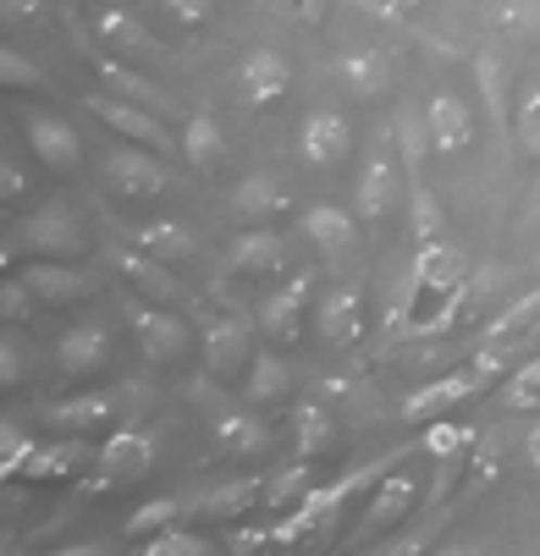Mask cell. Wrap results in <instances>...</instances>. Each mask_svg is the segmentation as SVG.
<instances>
[{
  "instance_id": "6da1fadb",
  "label": "cell",
  "mask_w": 540,
  "mask_h": 556,
  "mask_svg": "<svg viewBox=\"0 0 540 556\" xmlns=\"http://www.w3.org/2000/svg\"><path fill=\"white\" fill-rule=\"evenodd\" d=\"M491 380H507V348H480V353H475V364L447 369V375L425 380L419 391H409V396H403V419H409V425L447 419L457 403H469V396H480Z\"/></svg>"
},
{
  "instance_id": "7a4b0ae2",
  "label": "cell",
  "mask_w": 540,
  "mask_h": 556,
  "mask_svg": "<svg viewBox=\"0 0 540 556\" xmlns=\"http://www.w3.org/2000/svg\"><path fill=\"white\" fill-rule=\"evenodd\" d=\"M122 314H127V331H133L138 353H143L149 364H161V369L183 364V358L199 348V331L183 320L177 308H166V303H143V298L122 292Z\"/></svg>"
},
{
  "instance_id": "3957f363",
  "label": "cell",
  "mask_w": 540,
  "mask_h": 556,
  "mask_svg": "<svg viewBox=\"0 0 540 556\" xmlns=\"http://www.w3.org/2000/svg\"><path fill=\"white\" fill-rule=\"evenodd\" d=\"M100 177H105V188L122 199V204H149V199H166V188H172V177H166V166H161V154L154 149H143V143H111L105 154H100Z\"/></svg>"
},
{
  "instance_id": "277c9868",
  "label": "cell",
  "mask_w": 540,
  "mask_h": 556,
  "mask_svg": "<svg viewBox=\"0 0 540 556\" xmlns=\"http://www.w3.org/2000/svg\"><path fill=\"white\" fill-rule=\"evenodd\" d=\"M260 342H254V326L243 314H204L199 320V358H204V375L210 380H238L249 375Z\"/></svg>"
},
{
  "instance_id": "5b68a950",
  "label": "cell",
  "mask_w": 540,
  "mask_h": 556,
  "mask_svg": "<svg viewBox=\"0 0 540 556\" xmlns=\"http://www.w3.org/2000/svg\"><path fill=\"white\" fill-rule=\"evenodd\" d=\"M403 177H409V166H403V154H398V149L375 143V149L364 154L359 182H353V210H359L364 226H380L386 215L403 204Z\"/></svg>"
},
{
  "instance_id": "8992f818",
  "label": "cell",
  "mask_w": 540,
  "mask_h": 556,
  "mask_svg": "<svg viewBox=\"0 0 540 556\" xmlns=\"http://www.w3.org/2000/svg\"><path fill=\"white\" fill-rule=\"evenodd\" d=\"M23 243L34 260H84L89 254V231L66 204H39L23 220Z\"/></svg>"
},
{
  "instance_id": "52a82bcc",
  "label": "cell",
  "mask_w": 540,
  "mask_h": 556,
  "mask_svg": "<svg viewBox=\"0 0 540 556\" xmlns=\"http://www.w3.org/2000/svg\"><path fill=\"white\" fill-rule=\"evenodd\" d=\"M315 270H298V276H287L276 292H265V303H260V331L271 337V342H298V331H303V320L315 314Z\"/></svg>"
},
{
  "instance_id": "ba28073f",
  "label": "cell",
  "mask_w": 540,
  "mask_h": 556,
  "mask_svg": "<svg viewBox=\"0 0 540 556\" xmlns=\"http://www.w3.org/2000/svg\"><path fill=\"white\" fill-rule=\"evenodd\" d=\"M353 154V127H348V116L342 111H331V105H315L303 116V127H298V161L309 166V172H331V166H342Z\"/></svg>"
},
{
  "instance_id": "9c48e42d",
  "label": "cell",
  "mask_w": 540,
  "mask_h": 556,
  "mask_svg": "<svg viewBox=\"0 0 540 556\" xmlns=\"http://www.w3.org/2000/svg\"><path fill=\"white\" fill-rule=\"evenodd\" d=\"M23 138L34 149V161L55 177H77V166H84V138H77V127L55 111H34L23 122Z\"/></svg>"
},
{
  "instance_id": "30bf717a",
  "label": "cell",
  "mask_w": 540,
  "mask_h": 556,
  "mask_svg": "<svg viewBox=\"0 0 540 556\" xmlns=\"http://www.w3.org/2000/svg\"><path fill=\"white\" fill-rule=\"evenodd\" d=\"M95 468H100V485H138L143 473L154 468V435L138 430V425H116L100 441Z\"/></svg>"
},
{
  "instance_id": "8fae6325",
  "label": "cell",
  "mask_w": 540,
  "mask_h": 556,
  "mask_svg": "<svg viewBox=\"0 0 540 556\" xmlns=\"http://www.w3.org/2000/svg\"><path fill=\"white\" fill-rule=\"evenodd\" d=\"M84 105H89V116H100V122H105L116 138H127V143H143V149H154V154L172 143L161 111H149V105H138V100H122V94L100 89V94H89Z\"/></svg>"
},
{
  "instance_id": "7c38bea8",
  "label": "cell",
  "mask_w": 540,
  "mask_h": 556,
  "mask_svg": "<svg viewBox=\"0 0 540 556\" xmlns=\"http://www.w3.org/2000/svg\"><path fill=\"white\" fill-rule=\"evenodd\" d=\"M127 408V391L105 386V391H77V396H61V403L45 408V425L61 430V435H89V430H105L116 425Z\"/></svg>"
},
{
  "instance_id": "4fadbf2b",
  "label": "cell",
  "mask_w": 540,
  "mask_h": 556,
  "mask_svg": "<svg viewBox=\"0 0 540 556\" xmlns=\"http://www.w3.org/2000/svg\"><path fill=\"white\" fill-rule=\"evenodd\" d=\"M287 89H292V61H287L276 45H254V50L238 61V100H243V105L271 111Z\"/></svg>"
},
{
  "instance_id": "5bb4252c",
  "label": "cell",
  "mask_w": 540,
  "mask_h": 556,
  "mask_svg": "<svg viewBox=\"0 0 540 556\" xmlns=\"http://www.w3.org/2000/svg\"><path fill=\"white\" fill-rule=\"evenodd\" d=\"M226 270L243 276V281H265V276L287 270V237L271 231V226H243L226 243Z\"/></svg>"
},
{
  "instance_id": "9a60e30c",
  "label": "cell",
  "mask_w": 540,
  "mask_h": 556,
  "mask_svg": "<svg viewBox=\"0 0 540 556\" xmlns=\"http://www.w3.org/2000/svg\"><path fill=\"white\" fill-rule=\"evenodd\" d=\"M425 122H430V143H436L441 161H457V154L475 149V132L480 127H475V111H469V100H463V94H452V89L430 94Z\"/></svg>"
},
{
  "instance_id": "2e32d148",
  "label": "cell",
  "mask_w": 540,
  "mask_h": 556,
  "mask_svg": "<svg viewBox=\"0 0 540 556\" xmlns=\"http://www.w3.org/2000/svg\"><path fill=\"white\" fill-rule=\"evenodd\" d=\"M111 353H116V337H111L100 320L66 326V331L55 337V364H61V375H72V380L100 375V369L111 364Z\"/></svg>"
},
{
  "instance_id": "e0dca14e",
  "label": "cell",
  "mask_w": 540,
  "mask_h": 556,
  "mask_svg": "<svg viewBox=\"0 0 540 556\" xmlns=\"http://www.w3.org/2000/svg\"><path fill=\"white\" fill-rule=\"evenodd\" d=\"M17 276H23V281H28V292H34L39 303H50V308L84 303V298L95 292V276L77 270V260H28Z\"/></svg>"
},
{
  "instance_id": "ac0fdd59",
  "label": "cell",
  "mask_w": 540,
  "mask_h": 556,
  "mask_svg": "<svg viewBox=\"0 0 540 556\" xmlns=\"http://www.w3.org/2000/svg\"><path fill=\"white\" fill-rule=\"evenodd\" d=\"M89 66H95V77L111 89V94H122V100H138V105H149V111H161V116H177V100L161 89V84H149L143 72H133L116 50H89Z\"/></svg>"
},
{
  "instance_id": "d6986e66",
  "label": "cell",
  "mask_w": 540,
  "mask_h": 556,
  "mask_svg": "<svg viewBox=\"0 0 540 556\" xmlns=\"http://www.w3.org/2000/svg\"><path fill=\"white\" fill-rule=\"evenodd\" d=\"M315 331L331 348H359L364 342V292L359 287H331L315 298Z\"/></svg>"
},
{
  "instance_id": "ffe728a7",
  "label": "cell",
  "mask_w": 540,
  "mask_h": 556,
  "mask_svg": "<svg viewBox=\"0 0 540 556\" xmlns=\"http://www.w3.org/2000/svg\"><path fill=\"white\" fill-rule=\"evenodd\" d=\"M337 72H342V84L353 100H380L386 89H392V77H398V61L386 55L380 45H348L337 55Z\"/></svg>"
},
{
  "instance_id": "44dd1931",
  "label": "cell",
  "mask_w": 540,
  "mask_h": 556,
  "mask_svg": "<svg viewBox=\"0 0 540 556\" xmlns=\"http://www.w3.org/2000/svg\"><path fill=\"white\" fill-rule=\"evenodd\" d=\"M210 441H215V452H226V457H254V452L271 446V425L260 419L254 403H243V408H215V414H210Z\"/></svg>"
},
{
  "instance_id": "7402d4cb",
  "label": "cell",
  "mask_w": 540,
  "mask_h": 556,
  "mask_svg": "<svg viewBox=\"0 0 540 556\" xmlns=\"http://www.w3.org/2000/svg\"><path fill=\"white\" fill-rule=\"evenodd\" d=\"M475 89H480V105H486L497 138L513 149V89H507V61H502V50H491V45L475 50Z\"/></svg>"
},
{
  "instance_id": "603a6c76",
  "label": "cell",
  "mask_w": 540,
  "mask_h": 556,
  "mask_svg": "<svg viewBox=\"0 0 540 556\" xmlns=\"http://www.w3.org/2000/svg\"><path fill=\"white\" fill-rule=\"evenodd\" d=\"M298 199H292V188L281 182V177H271V172H254V177H243L238 188H231V215H238L243 226H271L276 215H287Z\"/></svg>"
},
{
  "instance_id": "cb8c5ba5",
  "label": "cell",
  "mask_w": 540,
  "mask_h": 556,
  "mask_svg": "<svg viewBox=\"0 0 540 556\" xmlns=\"http://www.w3.org/2000/svg\"><path fill=\"white\" fill-rule=\"evenodd\" d=\"M414 276L430 298H441V292L463 287L475 270H469V254H463L452 237H436V243H414Z\"/></svg>"
},
{
  "instance_id": "d4e9b609",
  "label": "cell",
  "mask_w": 540,
  "mask_h": 556,
  "mask_svg": "<svg viewBox=\"0 0 540 556\" xmlns=\"http://www.w3.org/2000/svg\"><path fill=\"white\" fill-rule=\"evenodd\" d=\"M303 237L315 243L326 260H348L359 249V210L342 204H309L303 210Z\"/></svg>"
},
{
  "instance_id": "484cf974",
  "label": "cell",
  "mask_w": 540,
  "mask_h": 556,
  "mask_svg": "<svg viewBox=\"0 0 540 556\" xmlns=\"http://www.w3.org/2000/svg\"><path fill=\"white\" fill-rule=\"evenodd\" d=\"M414 507H419V480H414V473H386V480L369 491V502H364V529H359V540L403 523Z\"/></svg>"
},
{
  "instance_id": "4316f807",
  "label": "cell",
  "mask_w": 540,
  "mask_h": 556,
  "mask_svg": "<svg viewBox=\"0 0 540 556\" xmlns=\"http://www.w3.org/2000/svg\"><path fill=\"white\" fill-rule=\"evenodd\" d=\"M254 502H265V480L260 473H238V480H221L210 485L193 507V518H215V523H238L243 513H254Z\"/></svg>"
},
{
  "instance_id": "83f0119b",
  "label": "cell",
  "mask_w": 540,
  "mask_h": 556,
  "mask_svg": "<svg viewBox=\"0 0 540 556\" xmlns=\"http://www.w3.org/2000/svg\"><path fill=\"white\" fill-rule=\"evenodd\" d=\"M337 414L321 403V396H303V403L292 408V446H298V457H326L331 446H337Z\"/></svg>"
},
{
  "instance_id": "f1b7e54d",
  "label": "cell",
  "mask_w": 540,
  "mask_h": 556,
  "mask_svg": "<svg viewBox=\"0 0 540 556\" xmlns=\"http://www.w3.org/2000/svg\"><path fill=\"white\" fill-rule=\"evenodd\" d=\"M133 243L138 249H149L154 260H166V265H188L193 254H199V231L188 226V220H143L138 231H133Z\"/></svg>"
},
{
  "instance_id": "f546056e",
  "label": "cell",
  "mask_w": 540,
  "mask_h": 556,
  "mask_svg": "<svg viewBox=\"0 0 540 556\" xmlns=\"http://www.w3.org/2000/svg\"><path fill=\"white\" fill-rule=\"evenodd\" d=\"M183 161L193 172H204V177L226 161V132H221V122L210 111H188L183 116Z\"/></svg>"
},
{
  "instance_id": "4dcf8cb0",
  "label": "cell",
  "mask_w": 540,
  "mask_h": 556,
  "mask_svg": "<svg viewBox=\"0 0 540 556\" xmlns=\"http://www.w3.org/2000/svg\"><path fill=\"white\" fill-rule=\"evenodd\" d=\"M105 260H111L133 287H143V292H161V298H177V292H183L177 276H172V265H166V260H154V254L138 249V243H133V249H105Z\"/></svg>"
},
{
  "instance_id": "1f68e13d",
  "label": "cell",
  "mask_w": 540,
  "mask_h": 556,
  "mask_svg": "<svg viewBox=\"0 0 540 556\" xmlns=\"http://www.w3.org/2000/svg\"><path fill=\"white\" fill-rule=\"evenodd\" d=\"M287 391H292V369H287V358L271 353V348H260L254 364H249V375H243V403L265 408V403H281Z\"/></svg>"
},
{
  "instance_id": "d6a6232c",
  "label": "cell",
  "mask_w": 540,
  "mask_h": 556,
  "mask_svg": "<svg viewBox=\"0 0 540 556\" xmlns=\"http://www.w3.org/2000/svg\"><path fill=\"white\" fill-rule=\"evenodd\" d=\"M535 320H540V281L524 292V298H513L497 320H486V331H480V348H507V342H518V337H529L535 331Z\"/></svg>"
},
{
  "instance_id": "836d02e7",
  "label": "cell",
  "mask_w": 540,
  "mask_h": 556,
  "mask_svg": "<svg viewBox=\"0 0 540 556\" xmlns=\"http://www.w3.org/2000/svg\"><path fill=\"white\" fill-rule=\"evenodd\" d=\"M77 468H84V435H61L55 446H39V452L28 457L23 480L45 485V480H66V473H77Z\"/></svg>"
},
{
  "instance_id": "e575fe53",
  "label": "cell",
  "mask_w": 540,
  "mask_h": 556,
  "mask_svg": "<svg viewBox=\"0 0 540 556\" xmlns=\"http://www.w3.org/2000/svg\"><path fill=\"white\" fill-rule=\"evenodd\" d=\"M95 34H100L116 55H154V50H161V45H154V39L138 28V17L122 12V7H105V12L95 17Z\"/></svg>"
},
{
  "instance_id": "d590c367",
  "label": "cell",
  "mask_w": 540,
  "mask_h": 556,
  "mask_svg": "<svg viewBox=\"0 0 540 556\" xmlns=\"http://www.w3.org/2000/svg\"><path fill=\"white\" fill-rule=\"evenodd\" d=\"M183 518H193L183 496H154V502H143V507L122 523V534H127L133 545H143V540H154L161 529H172V523H183Z\"/></svg>"
},
{
  "instance_id": "8d00e7d4",
  "label": "cell",
  "mask_w": 540,
  "mask_h": 556,
  "mask_svg": "<svg viewBox=\"0 0 540 556\" xmlns=\"http://www.w3.org/2000/svg\"><path fill=\"white\" fill-rule=\"evenodd\" d=\"M409 231H414V243H436V237H447V210H441V199L425 182H409Z\"/></svg>"
},
{
  "instance_id": "74e56055",
  "label": "cell",
  "mask_w": 540,
  "mask_h": 556,
  "mask_svg": "<svg viewBox=\"0 0 540 556\" xmlns=\"http://www.w3.org/2000/svg\"><path fill=\"white\" fill-rule=\"evenodd\" d=\"M309 485H315V468H309V457H298L292 468H281L276 480L265 485V513L276 518V513H287L292 502H303L309 496Z\"/></svg>"
},
{
  "instance_id": "f35d334b",
  "label": "cell",
  "mask_w": 540,
  "mask_h": 556,
  "mask_svg": "<svg viewBox=\"0 0 540 556\" xmlns=\"http://www.w3.org/2000/svg\"><path fill=\"white\" fill-rule=\"evenodd\" d=\"M419 446H425V457H430V463H441V457H463V452H475V446H480V435H475V425H447V419H430Z\"/></svg>"
},
{
  "instance_id": "ab89813d",
  "label": "cell",
  "mask_w": 540,
  "mask_h": 556,
  "mask_svg": "<svg viewBox=\"0 0 540 556\" xmlns=\"http://www.w3.org/2000/svg\"><path fill=\"white\" fill-rule=\"evenodd\" d=\"M430 122L425 111H403L398 116V154H403V166H409V182H419V166H425V154H430Z\"/></svg>"
},
{
  "instance_id": "60d3db41",
  "label": "cell",
  "mask_w": 540,
  "mask_h": 556,
  "mask_svg": "<svg viewBox=\"0 0 540 556\" xmlns=\"http://www.w3.org/2000/svg\"><path fill=\"white\" fill-rule=\"evenodd\" d=\"M497 396H502V408H513V414H540V358L507 369Z\"/></svg>"
},
{
  "instance_id": "b9f144b4",
  "label": "cell",
  "mask_w": 540,
  "mask_h": 556,
  "mask_svg": "<svg viewBox=\"0 0 540 556\" xmlns=\"http://www.w3.org/2000/svg\"><path fill=\"white\" fill-rule=\"evenodd\" d=\"M0 84H7L12 94H23V89H28V94H45L50 77H45V66H39L34 55H23V50L7 45V50H0Z\"/></svg>"
},
{
  "instance_id": "7bdbcfd3",
  "label": "cell",
  "mask_w": 540,
  "mask_h": 556,
  "mask_svg": "<svg viewBox=\"0 0 540 556\" xmlns=\"http://www.w3.org/2000/svg\"><path fill=\"white\" fill-rule=\"evenodd\" d=\"M138 551H143V556H210V534L172 523V529H161L154 540H143Z\"/></svg>"
},
{
  "instance_id": "ee69618b",
  "label": "cell",
  "mask_w": 540,
  "mask_h": 556,
  "mask_svg": "<svg viewBox=\"0 0 540 556\" xmlns=\"http://www.w3.org/2000/svg\"><path fill=\"white\" fill-rule=\"evenodd\" d=\"M497 468H502L497 446H475V457H469V468H463V485H457L452 502H475V496H486V491L497 485Z\"/></svg>"
},
{
  "instance_id": "f6af8a7d",
  "label": "cell",
  "mask_w": 540,
  "mask_h": 556,
  "mask_svg": "<svg viewBox=\"0 0 540 556\" xmlns=\"http://www.w3.org/2000/svg\"><path fill=\"white\" fill-rule=\"evenodd\" d=\"M491 23H497L502 34L535 39V34H540V0H497V7H491Z\"/></svg>"
},
{
  "instance_id": "bcb514c9",
  "label": "cell",
  "mask_w": 540,
  "mask_h": 556,
  "mask_svg": "<svg viewBox=\"0 0 540 556\" xmlns=\"http://www.w3.org/2000/svg\"><path fill=\"white\" fill-rule=\"evenodd\" d=\"M39 452V441L34 435H23L17 425H7L0 430V473H7V480H23V468H28V457Z\"/></svg>"
},
{
  "instance_id": "7dc6e473",
  "label": "cell",
  "mask_w": 540,
  "mask_h": 556,
  "mask_svg": "<svg viewBox=\"0 0 540 556\" xmlns=\"http://www.w3.org/2000/svg\"><path fill=\"white\" fill-rule=\"evenodd\" d=\"M34 292H28V281L23 276H7V281H0V314H7V326H23L28 320V314H34Z\"/></svg>"
},
{
  "instance_id": "c3c4849f",
  "label": "cell",
  "mask_w": 540,
  "mask_h": 556,
  "mask_svg": "<svg viewBox=\"0 0 540 556\" xmlns=\"http://www.w3.org/2000/svg\"><path fill=\"white\" fill-rule=\"evenodd\" d=\"M348 7H359V12H369V17H380V23H392V28L425 39V28H414V12L403 7V0H348Z\"/></svg>"
},
{
  "instance_id": "681fc988",
  "label": "cell",
  "mask_w": 540,
  "mask_h": 556,
  "mask_svg": "<svg viewBox=\"0 0 540 556\" xmlns=\"http://www.w3.org/2000/svg\"><path fill=\"white\" fill-rule=\"evenodd\" d=\"M260 7H271L276 17L303 23V28H321L326 23V0H260Z\"/></svg>"
},
{
  "instance_id": "f907efd6",
  "label": "cell",
  "mask_w": 540,
  "mask_h": 556,
  "mask_svg": "<svg viewBox=\"0 0 540 556\" xmlns=\"http://www.w3.org/2000/svg\"><path fill=\"white\" fill-rule=\"evenodd\" d=\"M265 545H276V529H265V523H238V529L226 534V551H238V556L265 551Z\"/></svg>"
},
{
  "instance_id": "816d5d0a",
  "label": "cell",
  "mask_w": 540,
  "mask_h": 556,
  "mask_svg": "<svg viewBox=\"0 0 540 556\" xmlns=\"http://www.w3.org/2000/svg\"><path fill=\"white\" fill-rule=\"evenodd\" d=\"M0 386H7V391L23 386V342H17V326H7V348H0Z\"/></svg>"
},
{
  "instance_id": "f5cc1de1",
  "label": "cell",
  "mask_w": 540,
  "mask_h": 556,
  "mask_svg": "<svg viewBox=\"0 0 540 556\" xmlns=\"http://www.w3.org/2000/svg\"><path fill=\"white\" fill-rule=\"evenodd\" d=\"M161 7H166V17H172L177 28H199V23L221 7V0H161Z\"/></svg>"
},
{
  "instance_id": "db71d44e",
  "label": "cell",
  "mask_w": 540,
  "mask_h": 556,
  "mask_svg": "<svg viewBox=\"0 0 540 556\" xmlns=\"http://www.w3.org/2000/svg\"><path fill=\"white\" fill-rule=\"evenodd\" d=\"M518 138L535 149L540 143V84H529V94H524V105H518Z\"/></svg>"
},
{
  "instance_id": "11a10c76",
  "label": "cell",
  "mask_w": 540,
  "mask_h": 556,
  "mask_svg": "<svg viewBox=\"0 0 540 556\" xmlns=\"http://www.w3.org/2000/svg\"><path fill=\"white\" fill-rule=\"evenodd\" d=\"M0 199H7V204H17V199H23V172H17V161L0 166Z\"/></svg>"
},
{
  "instance_id": "9f6ffc18",
  "label": "cell",
  "mask_w": 540,
  "mask_h": 556,
  "mask_svg": "<svg viewBox=\"0 0 540 556\" xmlns=\"http://www.w3.org/2000/svg\"><path fill=\"white\" fill-rule=\"evenodd\" d=\"M0 7H7V23H17V17H39V12H45L39 0H0Z\"/></svg>"
},
{
  "instance_id": "6f0895ef",
  "label": "cell",
  "mask_w": 540,
  "mask_h": 556,
  "mask_svg": "<svg viewBox=\"0 0 540 556\" xmlns=\"http://www.w3.org/2000/svg\"><path fill=\"white\" fill-rule=\"evenodd\" d=\"M524 457H529V468H540V425H529V435H524Z\"/></svg>"
},
{
  "instance_id": "680465c9",
  "label": "cell",
  "mask_w": 540,
  "mask_h": 556,
  "mask_svg": "<svg viewBox=\"0 0 540 556\" xmlns=\"http://www.w3.org/2000/svg\"><path fill=\"white\" fill-rule=\"evenodd\" d=\"M403 7H409V12H414V7H425V0H403Z\"/></svg>"
},
{
  "instance_id": "91938a15",
  "label": "cell",
  "mask_w": 540,
  "mask_h": 556,
  "mask_svg": "<svg viewBox=\"0 0 540 556\" xmlns=\"http://www.w3.org/2000/svg\"><path fill=\"white\" fill-rule=\"evenodd\" d=\"M535 161H540V143H535Z\"/></svg>"
}]
</instances>
